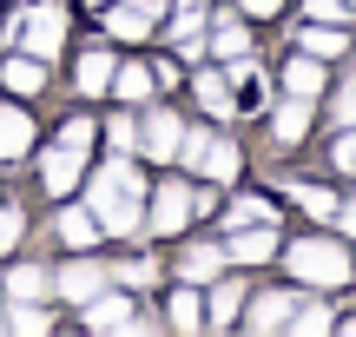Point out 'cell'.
Wrapping results in <instances>:
<instances>
[{
    "label": "cell",
    "instance_id": "cell-35",
    "mask_svg": "<svg viewBox=\"0 0 356 337\" xmlns=\"http://www.w3.org/2000/svg\"><path fill=\"white\" fill-rule=\"evenodd\" d=\"M337 119H343V126H356V79L343 86V100H337Z\"/></svg>",
    "mask_w": 356,
    "mask_h": 337
},
{
    "label": "cell",
    "instance_id": "cell-16",
    "mask_svg": "<svg viewBox=\"0 0 356 337\" xmlns=\"http://www.w3.org/2000/svg\"><path fill=\"white\" fill-rule=\"evenodd\" d=\"M191 166H198L204 179H231V172H238V152H231L225 139H204V146H198V159H191Z\"/></svg>",
    "mask_w": 356,
    "mask_h": 337
},
{
    "label": "cell",
    "instance_id": "cell-26",
    "mask_svg": "<svg viewBox=\"0 0 356 337\" xmlns=\"http://www.w3.org/2000/svg\"><path fill=\"white\" fill-rule=\"evenodd\" d=\"M270 219H277L270 198H238V205H231V225H270Z\"/></svg>",
    "mask_w": 356,
    "mask_h": 337
},
{
    "label": "cell",
    "instance_id": "cell-21",
    "mask_svg": "<svg viewBox=\"0 0 356 337\" xmlns=\"http://www.w3.org/2000/svg\"><path fill=\"white\" fill-rule=\"evenodd\" d=\"M304 53H317V60H337V53H343V26H304Z\"/></svg>",
    "mask_w": 356,
    "mask_h": 337
},
{
    "label": "cell",
    "instance_id": "cell-13",
    "mask_svg": "<svg viewBox=\"0 0 356 337\" xmlns=\"http://www.w3.org/2000/svg\"><path fill=\"white\" fill-rule=\"evenodd\" d=\"M152 86H159L152 66H113V93H119V100L139 106V100H152Z\"/></svg>",
    "mask_w": 356,
    "mask_h": 337
},
{
    "label": "cell",
    "instance_id": "cell-30",
    "mask_svg": "<svg viewBox=\"0 0 356 337\" xmlns=\"http://www.w3.org/2000/svg\"><path fill=\"white\" fill-rule=\"evenodd\" d=\"M291 324H297V337H317V331H330V311L323 304H304V311H291Z\"/></svg>",
    "mask_w": 356,
    "mask_h": 337
},
{
    "label": "cell",
    "instance_id": "cell-7",
    "mask_svg": "<svg viewBox=\"0 0 356 337\" xmlns=\"http://www.w3.org/2000/svg\"><path fill=\"white\" fill-rule=\"evenodd\" d=\"M178 139H185V126H178L172 113H152V119H139V146L152 159H172L178 152Z\"/></svg>",
    "mask_w": 356,
    "mask_h": 337
},
{
    "label": "cell",
    "instance_id": "cell-11",
    "mask_svg": "<svg viewBox=\"0 0 356 337\" xmlns=\"http://www.w3.org/2000/svg\"><path fill=\"white\" fill-rule=\"evenodd\" d=\"M284 86H291L297 100H317V93H323V60H317V53H297V60L284 66Z\"/></svg>",
    "mask_w": 356,
    "mask_h": 337
},
{
    "label": "cell",
    "instance_id": "cell-33",
    "mask_svg": "<svg viewBox=\"0 0 356 337\" xmlns=\"http://www.w3.org/2000/svg\"><path fill=\"white\" fill-rule=\"evenodd\" d=\"M13 245H20V212L0 205V251H13Z\"/></svg>",
    "mask_w": 356,
    "mask_h": 337
},
{
    "label": "cell",
    "instance_id": "cell-29",
    "mask_svg": "<svg viewBox=\"0 0 356 337\" xmlns=\"http://www.w3.org/2000/svg\"><path fill=\"white\" fill-rule=\"evenodd\" d=\"M7 291H13V298H40V291H47V272H33V265H20V272L7 278Z\"/></svg>",
    "mask_w": 356,
    "mask_h": 337
},
{
    "label": "cell",
    "instance_id": "cell-31",
    "mask_svg": "<svg viewBox=\"0 0 356 337\" xmlns=\"http://www.w3.org/2000/svg\"><path fill=\"white\" fill-rule=\"evenodd\" d=\"M106 139H113L119 152H126V146H139V119H113V126H106Z\"/></svg>",
    "mask_w": 356,
    "mask_h": 337
},
{
    "label": "cell",
    "instance_id": "cell-12",
    "mask_svg": "<svg viewBox=\"0 0 356 337\" xmlns=\"http://www.w3.org/2000/svg\"><path fill=\"white\" fill-rule=\"evenodd\" d=\"M99 285H106V272H99L92 258H73V265H60V291H66V298H79V304H86Z\"/></svg>",
    "mask_w": 356,
    "mask_h": 337
},
{
    "label": "cell",
    "instance_id": "cell-38",
    "mask_svg": "<svg viewBox=\"0 0 356 337\" xmlns=\"http://www.w3.org/2000/svg\"><path fill=\"white\" fill-rule=\"evenodd\" d=\"M343 225H350V232H356V198H350V205H343Z\"/></svg>",
    "mask_w": 356,
    "mask_h": 337
},
{
    "label": "cell",
    "instance_id": "cell-3",
    "mask_svg": "<svg viewBox=\"0 0 356 337\" xmlns=\"http://www.w3.org/2000/svg\"><path fill=\"white\" fill-rule=\"evenodd\" d=\"M284 258H291V272L304 278V285H317V291H337L350 278V251L337 245V238H297Z\"/></svg>",
    "mask_w": 356,
    "mask_h": 337
},
{
    "label": "cell",
    "instance_id": "cell-1",
    "mask_svg": "<svg viewBox=\"0 0 356 337\" xmlns=\"http://www.w3.org/2000/svg\"><path fill=\"white\" fill-rule=\"evenodd\" d=\"M139 192H145V179L126 159L99 166V179H92V219H99L106 232H139Z\"/></svg>",
    "mask_w": 356,
    "mask_h": 337
},
{
    "label": "cell",
    "instance_id": "cell-19",
    "mask_svg": "<svg viewBox=\"0 0 356 337\" xmlns=\"http://www.w3.org/2000/svg\"><path fill=\"white\" fill-rule=\"evenodd\" d=\"M218 265H225V251H218V245H191L185 258H178V272L198 285V278H218Z\"/></svg>",
    "mask_w": 356,
    "mask_h": 337
},
{
    "label": "cell",
    "instance_id": "cell-22",
    "mask_svg": "<svg viewBox=\"0 0 356 337\" xmlns=\"http://www.w3.org/2000/svg\"><path fill=\"white\" fill-rule=\"evenodd\" d=\"M20 337H47V311H40L33 298H13V318H7Z\"/></svg>",
    "mask_w": 356,
    "mask_h": 337
},
{
    "label": "cell",
    "instance_id": "cell-40",
    "mask_svg": "<svg viewBox=\"0 0 356 337\" xmlns=\"http://www.w3.org/2000/svg\"><path fill=\"white\" fill-rule=\"evenodd\" d=\"M350 7H356V0H350Z\"/></svg>",
    "mask_w": 356,
    "mask_h": 337
},
{
    "label": "cell",
    "instance_id": "cell-32",
    "mask_svg": "<svg viewBox=\"0 0 356 337\" xmlns=\"http://www.w3.org/2000/svg\"><path fill=\"white\" fill-rule=\"evenodd\" d=\"M343 13H350V0H310V20H330V26H343Z\"/></svg>",
    "mask_w": 356,
    "mask_h": 337
},
{
    "label": "cell",
    "instance_id": "cell-2",
    "mask_svg": "<svg viewBox=\"0 0 356 337\" xmlns=\"http://www.w3.org/2000/svg\"><path fill=\"white\" fill-rule=\"evenodd\" d=\"M86 152H92V119H66L60 139H53V152H47V166H40L47 192H73V185H79V166H86Z\"/></svg>",
    "mask_w": 356,
    "mask_h": 337
},
{
    "label": "cell",
    "instance_id": "cell-10",
    "mask_svg": "<svg viewBox=\"0 0 356 337\" xmlns=\"http://www.w3.org/2000/svg\"><path fill=\"white\" fill-rule=\"evenodd\" d=\"M26 146H33V119L20 106H0V159H20Z\"/></svg>",
    "mask_w": 356,
    "mask_h": 337
},
{
    "label": "cell",
    "instance_id": "cell-15",
    "mask_svg": "<svg viewBox=\"0 0 356 337\" xmlns=\"http://www.w3.org/2000/svg\"><path fill=\"white\" fill-rule=\"evenodd\" d=\"M106 86H113V53L106 47L79 53V93H106Z\"/></svg>",
    "mask_w": 356,
    "mask_h": 337
},
{
    "label": "cell",
    "instance_id": "cell-23",
    "mask_svg": "<svg viewBox=\"0 0 356 337\" xmlns=\"http://www.w3.org/2000/svg\"><path fill=\"white\" fill-rule=\"evenodd\" d=\"M191 86H198V100L211 106V113H231V86H225V73H198Z\"/></svg>",
    "mask_w": 356,
    "mask_h": 337
},
{
    "label": "cell",
    "instance_id": "cell-39",
    "mask_svg": "<svg viewBox=\"0 0 356 337\" xmlns=\"http://www.w3.org/2000/svg\"><path fill=\"white\" fill-rule=\"evenodd\" d=\"M92 7H99V0H92Z\"/></svg>",
    "mask_w": 356,
    "mask_h": 337
},
{
    "label": "cell",
    "instance_id": "cell-37",
    "mask_svg": "<svg viewBox=\"0 0 356 337\" xmlns=\"http://www.w3.org/2000/svg\"><path fill=\"white\" fill-rule=\"evenodd\" d=\"M238 7H244V13H257V20H264V13H277L284 0H238Z\"/></svg>",
    "mask_w": 356,
    "mask_h": 337
},
{
    "label": "cell",
    "instance_id": "cell-34",
    "mask_svg": "<svg viewBox=\"0 0 356 337\" xmlns=\"http://www.w3.org/2000/svg\"><path fill=\"white\" fill-rule=\"evenodd\" d=\"M119 285H152V265H145V258H132L126 272H119Z\"/></svg>",
    "mask_w": 356,
    "mask_h": 337
},
{
    "label": "cell",
    "instance_id": "cell-8",
    "mask_svg": "<svg viewBox=\"0 0 356 337\" xmlns=\"http://www.w3.org/2000/svg\"><path fill=\"white\" fill-rule=\"evenodd\" d=\"M0 79H7V93H20V100H26V93L47 86V60H33V53H13V60L0 66Z\"/></svg>",
    "mask_w": 356,
    "mask_h": 337
},
{
    "label": "cell",
    "instance_id": "cell-36",
    "mask_svg": "<svg viewBox=\"0 0 356 337\" xmlns=\"http://www.w3.org/2000/svg\"><path fill=\"white\" fill-rule=\"evenodd\" d=\"M337 166H343V172H356V132H350L343 146H337Z\"/></svg>",
    "mask_w": 356,
    "mask_h": 337
},
{
    "label": "cell",
    "instance_id": "cell-9",
    "mask_svg": "<svg viewBox=\"0 0 356 337\" xmlns=\"http://www.w3.org/2000/svg\"><path fill=\"white\" fill-rule=\"evenodd\" d=\"M86 324H92V331H132V304L92 291V298H86Z\"/></svg>",
    "mask_w": 356,
    "mask_h": 337
},
{
    "label": "cell",
    "instance_id": "cell-28",
    "mask_svg": "<svg viewBox=\"0 0 356 337\" xmlns=\"http://www.w3.org/2000/svg\"><path fill=\"white\" fill-rule=\"evenodd\" d=\"M297 205H304L310 219H337V198H330V192H317V185H297Z\"/></svg>",
    "mask_w": 356,
    "mask_h": 337
},
{
    "label": "cell",
    "instance_id": "cell-27",
    "mask_svg": "<svg viewBox=\"0 0 356 337\" xmlns=\"http://www.w3.org/2000/svg\"><path fill=\"white\" fill-rule=\"evenodd\" d=\"M238 304H244L238 285H218V291H211V324H231V318H238Z\"/></svg>",
    "mask_w": 356,
    "mask_h": 337
},
{
    "label": "cell",
    "instance_id": "cell-18",
    "mask_svg": "<svg viewBox=\"0 0 356 337\" xmlns=\"http://www.w3.org/2000/svg\"><path fill=\"white\" fill-rule=\"evenodd\" d=\"M277 324H291V298H284V291H270V298L251 304V331H277Z\"/></svg>",
    "mask_w": 356,
    "mask_h": 337
},
{
    "label": "cell",
    "instance_id": "cell-17",
    "mask_svg": "<svg viewBox=\"0 0 356 337\" xmlns=\"http://www.w3.org/2000/svg\"><path fill=\"white\" fill-rule=\"evenodd\" d=\"M60 238H66V245H73V251H86L92 245V238H99V219H92V212H60Z\"/></svg>",
    "mask_w": 356,
    "mask_h": 337
},
{
    "label": "cell",
    "instance_id": "cell-5",
    "mask_svg": "<svg viewBox=\"0 0 356 337\" xmlns=\"http://www.w3.org/2000/svg\"><path fill=\"white\" fill-rule=\"evenodd\" d=\"M159 13H165V0H119V7L106 13V33L113 40H145L159 26Z\"/></svg>",
    "mask_w": 356,
    "mask_h": 337
},
{
    "label": "cell",
    "instance_id": "cell-14",
    "mask_svg": "<svg viewBox=\"0 0 356 337\" xmlns=\"http://www.w3.org/2000/svg\"><path fill=\"white\" fill-rule=\"evenodd\" d=\"M270 251H277V238H270V225H264V232H238V238L225 245V258H238V265H264Z\"/></svg>",
    "mask_w": 356,
    "mask_h": 337
},
{
    "label": "cell",
    "instance_id": "cell-4",
    "mask_svg": "<svg viewBox=\"0 0 356 337\" xmlns=\"http://www.w3.org/2000/svg\"><path fill=\"white\" fill-rule=\"evenodd\" d=\"M13 40H20L33 60H53V53H60V40H66V13H60V7H26L20 26H13Z\"/></svg>",
    "mask_w": 356,
    "mask_h": 337
},
{
    "label": "cell",
    "instance_id": "cell-6",
    "mask_svg": "<svg viewBox=\"0 0 356 337\" xmlns=\"http://www.w3.org/2000/svg\"><path fill=\"white\" fill-rule=\"evenodd\" d=\"M191 219V192H185V185H159V198H152V232H178V225H185Z\"/></svg>",
    "mask_w": 356,
    "mask_h": 337
},
{
    "label": "cell",
    "instance_id": "cell-24",
    "mask_svg": "<svg viewBox=\"0 0 356 337\" xmlns=\"http://www.w3.org/2000/svg\"><path fill=\"white\" fill-rule=\"evenodd\" d=\"M172 324H178V331H198V324H204V304H198V291H191V285L172 298Z\"/></svg>",
    "mask_w": 356,
    "mask_h": 337
},
{
    "label": "cell",
    "instance_id": "cell-20",
    "mask_svg": "<svg viewBox=\"0 0 356 337\" xmlns=\"http://www.w3.org/2000/svg\"><path fill=\"white\" fill-rule=\"evenodd\" d=\"M304 132H310V100H297V93H291V106L277 113V139H284V146H297Z\"/></svg>",
    "mask_w": 356,
    "mask_h": 337
},
{
    "label": "cell",
    "instance_id": "cell-25",
    "mask_svg": "<svg viewBox=\"0 0 356 337\" xmlns=\"http://www.w3.org/2000/svg\"><path fill=\"white\" fill-rule=\"evenodd\" d=\"M211 53H218V60H238V53H251V33H244V26H218Z\"/></svg>",
    "mask_w": 356,
    "mask_h": 337
}]
</instances>
